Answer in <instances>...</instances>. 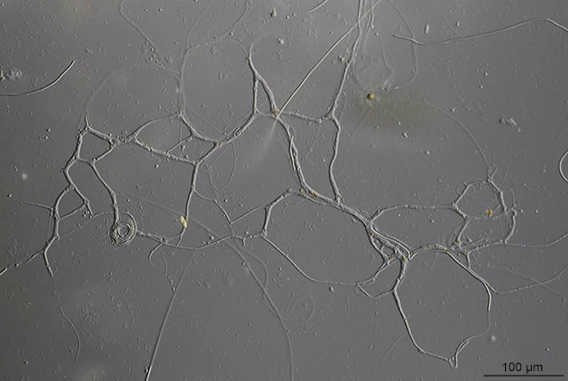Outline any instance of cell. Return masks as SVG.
I'll list each match as a JSON object with an SVG mask.
<instances>
[{"instance_id":"cell-8","label":"cell","mask_w":568,"mask_h":381,"mask_svg":"<svg viewBox=\"0 0 568 381\" xmlns=\"http://www.w3.org/2000/svg\"><path fill=\"white\" fill-rule=\"evenodd\" d=\"M103 180L138 214L146 209L182 218L196 166L146 148L134 139L115 142L92 163Z\"/></svg>"},{"instance_id":"cell-10","label":"cell","mask_w":568,"mask_h":381,"mask_svg":"<svg viewBox=\"0 0 568 381\" xmlns=\"http://www.w3.org/2000/svg\"><path fill=\"white\" fill-rule=\"evenodd\" d=\"M357 37L355 27L308 74L280 113L309 119L330 116Z\"/></svg>"},{"instance_id":"cell-4","label":"cell","mask_w":568,"mask_h":381,"mask_svg":"<svg viewBox=\"0 0 568 381\" xmlns=\"http://www.w3.org/2000/svg\"><path fill=\"white\" fill-rule=\"evenodd\" d=\"M256 80L248 49L228 34L201 44L180 68V114L196 135L223 143L255 115Z\"/></svg>"},{"instance_id":"cell-2","label":"cell","mask_w":568,"mask_h":381,"mask_svg":"<svg viewBox=\"0 0 568 381\" xmlns=\"http://www.w3.org/2000/svg\"><path fill=\"white\" fill-rule=\"evenodd\" d=\"M359 2L248 1L232 35L279 114L308 74L356 27Z\"/></svg>"},{"instance_id":"cell-3","label":"cell","mask_w":568,"mask_h":381,"mask_svg":"<svg viewBox=\"0 0 568 381\" xmlns=\"http://www.w3.org/2000/svg\"><path fill=\"white\" fill-rule=\"evenodd\" d=\"M264 237L308 278L360 285L377 259L362 222L348 209L292 192L269 209Z\"/></svg>"},{"instance_id":"cell-9","label":"cell","mask_w":568,"mask_h":381,"mask_svg":"<svg viewBox=\"0 0 568 381\" xmlns=\"http://www.w3.org/2000/svg\"><path fill=\"white\" fill-rule=\"evenodd\" d=\"M289 135L302 183L319 198L336 201L331 169L335 157L338 127L332 116L309 119L277 114Z\"/></svg>"},{"instance_id":"cell-1","label":"cell","mask_w":568,"mask_h":381,"mask_svg":"<svg viewBox=\"0 0 568 381\" xmlns=\"http://www.w3.org/2000/svg\"><path fill=\"white\" fill-rule=\"evenodd\" d=\"M193 192L215 202L244 239L264 233L270 207L302 192L288 130L278 115L255 113L196 165Z\"/></svg>"},{"instance_id":"cell-7","label":"cell","mask_w":568,"mask_h":381,"mask_svg":"<svg viewBox=\"0 0 568 381\" xmlns=\"http://www.w3.org/2000/svg\"><path fill=\"white\" fill-rule=\"evenodd\" d=\"M121 10L160 58L178 73L191 50L227 35L242 15L238 0L121 1Z\"/></svg>"},{"instance_id":"cell-13","label":"cell","mask_w":568,"mask_h":381,"mask_svg":"<svg viewBox=\"0 0 568 381\" xmlns=\"http://www.w3.org/2000/svg\"><path fill=\"white\" fill-rule=\"evenodd\" d=\"M254 105L255 113L276 114L271 96L264 84L258 79L256 83Z\"/></svg>"},{"instance_id":"cell-6","label":"cell","mask_w":568,"mask_h":381,"mask_svg":"<svg viewBox=\"0 0 568 381\" xmlns=\"http://www.w3.org/2000/svg\"><path fill=\"white\" fill-rule=\"evenodd\" d=\"M180 73L141 62L109 74L89 100L88 128L113 142L132 139L146 124L180 113Z\"/></svg>"},{"instance_id":"cell-12","label":"cell","mask_w":568,"mask_h":381,"mask_svg":"<svg viewBox=\"0 0 568 381\" xmlns=\"http://www.w3.org/2000/svg\"><path fill=\"white\" fill-rule=\"evenodd\" d=\"M114 143L87 128L81 136L76 158L92 164L106 155L112 149Z\"/></svg>"},{"instance_id":"cell-11","label":"cell","mask_w":568,"mask_h":381,"mask_svg":"<svg viewBox=\"0 0 568 381\" xmlns=\"http://www.w3.org/2000/svg\"><path fill=\"white\" fill-rule=\"evenodd\" d=\"M132 139L155 152L195 166L217 145L196 135L180 113L146 124Z\"/></svg>"},{"instance_id":"cell-5","label":"cell","mask_w":568,"mask_h":381,"mask_svg":"<svg viewBox=\"0 0 568 381\" xmlns=\"http://www.w3.org/2000/svg\"><path fill=\"white\" fill-rule=\"evenodd\" d=\"M304 292L312 304L307 318L320 342L321 366L317 378L323 380H367L375 370L379 343L385 333L377 328L392 324L382 322L383 310L368 299L360 285L327 284L306 276Z\"/></svg>"}]
</instances>
